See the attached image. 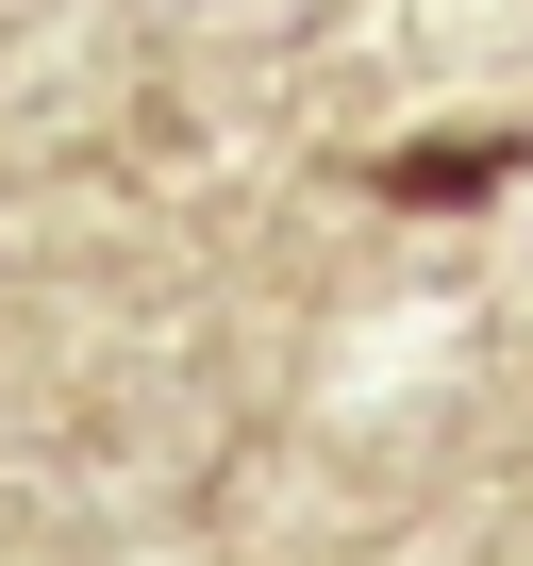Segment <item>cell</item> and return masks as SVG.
<instances>
[{
    "label": "cell",
    "mask_w": 533,
    "mask_h": 566,
    "mask_svg": "<svg viewBox=\"0 0 533 566\" xmlns=\"http://www.w3.org/2000/svg\"><path fill=\"white\" fill-rule=\"evenodd\" d=\"M533 167V134H500V117H450V134H417V150H384L367 184L400 200V217H467V200H500Z\"/></svg>",
    "instance_id": "obj_1"
}]
</instances>
